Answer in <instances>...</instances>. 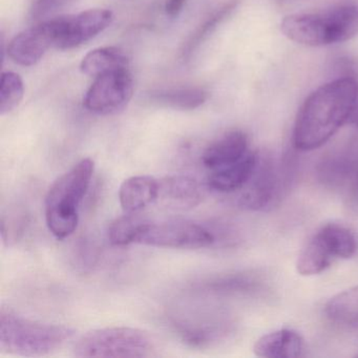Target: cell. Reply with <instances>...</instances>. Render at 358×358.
<instances>
[{
	"instance_id": "obj_28",
	"label": "cell",
	"mask_w": 358,
	"mask_h": 358,
	"mask_svg": "<svg viewBox=\"0 0 358 358\" xmlns=\"http://www.w3.org/2000/svg\"><path fill=\"white\" fill-rule=\"evenodd\" d=\"M66 1V0H34L32 8L33 17L37 20L41 16L48 15L62 7Z\"/></svg>"
},
{
	"instance_id": "obj_5",
	"label": "cell",
	"mask_w": 358,
	"mask_h": 358,
	"mask_svg": "<svg viewBox=\"0 0 358 358\" xmlns=\"http://www.w3.org/2000/svg\"><path fill=\"white\" fill-rule=\"evenodd\" d=\"M77 357L143 358L158 356L154 337L131 327L96 329L83 335L74 345Z\"/></svg>"
},
{
	"instance_id": "obj_19",
	"label": "cell",
	"mask_w": 358,
	"mask_h": 358,
	"mask_svg": "<svg viewBox=\"0 0 358 358\" xmlns=\"http://www.w3.org/2000/svg\"><path fill=\"white\" fill-rule=\"evenodd\" d=\"M334 259V255L317 232L301 249L297 259V272L303 276L322 273L330 267Z\"/></svg>"
},
{
	"instance_id": "obj_15",
	"label": "cell",
	"mask_w": 358,
	"mask_h": 358,
	"mask_svg": "<svg viewBox=\"0 0 358 358\" xmlns=\"http://www.w3.org/2000/svg\"><path fill=\"white\" fill-rule=\"evenodd\" d=\"M303 339L292 329H280L263 335L253 347L257 356L266 358H297L303 356Z\"/></svg>"
},
{
	"instance_id": "obj_21",
	"label": "cell",
	"mask_w": 358,
	"mask_h": 358,
	"mask_svg": "<svg viewBox=\"0 0 358 358\" xmlns=\"http://www.w3.org/2000/svg\"><path fill=\"white\" fill-rule=\"evenodd\" d=\"M334 257L350 259L357 250V241L349 228L339 224H327L318 230Z\"/></svg>"
},
{
	"instance_id": "obj_7",
	"label": "cell",
	"mask_w": 358,
	"mask_h": 358,
	"mask_svg": "<svg viewBox=\"0 0 358 358\" xmlns=\"http://www.w3.org/2000/svg\"><path fill=\"white\" fill-rule=\"evenodd\" d=\"M215 241L208 229L196 223L145 222L136 243L159 248L199 249L211 246Z\"/></svg>"
},
{
	"instance_id": "obj_2",
	"label": "cell",
	"mask_w": 358,
	"mask_h": 358,
	"mask_svg": "<svg viewBox=\"0 0 358 358\" xmlns=\"http://www.w3.org/2000/svg\"><path fill=\"white\" fill-rule=\"evenodd\" d=\"M94 169L92 159H83L52 184L45 198V221L58 240L68 238L76 230L79 206L89 189Z\"/></svg>"
},
{
	"instance_id": "obj_29",
	"label": "cell",
	"mask_w": 358,
	"mask_h": 358,
	"mask_svg": "<svg viewBox=\"0 0 358 358\" xmlns=\"http://www.w3.org/2000/svg\"><path fill=\"white\" fill-rule=\"evenodd\" d=\"M186 0H167L165 5V11L171 17H176L179 15L180 12L183 9Z\"/></svg>"
},
{
	"instance_id": "obj_1",
	"label": "cell",
	"mask_w": 358,
	"mask_h": 358,
	"mask_svg": "<svg viewBox=\"0 0 358 358\" xmlns=\"http://www.w3.org/2000/svg\"><path fill=\"white\" fill-rule=\"evenodd\" d=\"M358 97V79L337 78L311 94L295 121L293 144L299 150H313L326 144L350 116Z\"/></svg>"
},
{
	"instance_id": "obj_27",
	"label": "cell",
	"mask_w": 358,
	"mask_h": 358,
	"mask_svg": "<svg viewBox=\"0 0 358 358\" xmlns=\"http://www.w3.org/2000/svg\"><path fill=\"white\" fill-rule=\"evenodd\" d=\"M230 10H232V6L231 7L229 6V7L224 8L222 11H220L217 15L213 16L210 20H208V22H207L206 24H205L204 26H203L202 28L196 32L194 38H192V41L188 43L187 53H190V52H192V50H194V48L201 43V41H203V38L211 32V30H213V29L215 28V27L217 26V24H219V22H221L226 15H227L228 12H229Z\"/></svg>"
},
{
	"instance_id": "obj_20",
	"label": "cell",
	"mask_w": 358,
	"mask_h": 358,
	"mask_svg": "<svg viewBox=\"0 0 358 358\" xmlns=\"http://www.w3.org/2000/svg\"><path fill=\"white\" fill-rule=\"evenodd\" d=\"M324 313L335 324L358 327V286L331 297L324 306Z\"/></svg>"
},
{
	"instance_id": "obj_4",
	"label": "cell",
	"mask_w": 358,
	"mask_h": 358,
	"mask_svg": "<svg viewBox=\"0 0 358 358\" xmlns=\"http://www.w3.org/2000/svg\"><path fill=\"white\" fill-rule=\"evenodd\" d=\"M280 29L290 41L310 47L345 43L358 34V6H339L322 13L287 16Z\"/></svg>"
},
{
	"instance_id": "obj_30",
	"label": "cell",
	"mask_w": 358,
	"mask_h": 358,
	"mask_svg": "<svg viewBox=\"0 0 358 358\" xmlns=\"http://www.w3.org/2000/svg\"><path fill=\"white\" fill-rule=\"evenodd\" d=\"M349 123L350 124H353L355 125L356 127H358V97L357 99H356L355 104H354L353 110H352Z\"/></svg>"
},
{
	"instance_id": "obj_13",
	"label": "cell",
	"mask_w": 358,
	"mask_h": 358,
	"mask_svg": "<svg viewBox=\"0 0 358 358\" xmlns=\"http://www.w3.org/2000/svg\"><path fill=\"white\" fill-rule=\"evenodd\" d=\"M259 155L248 152L241 160L215 169L208 178L211 189L219 192H232L245 187L257 171Z\"/></svg>"
},
{
	"instance_id": "obj_12",
	"label": "cell",
	"mask_w": 358,
	"mask_h": 358,
	"mask_svg": "<svg viewBox=\"0 0 358 358\" xmlns=\"http://www.w3.org/2000/svg\"><path fill=\"white\" fill-rule=\"evenodd\" d=\"M157 201L173 210H189L200 204L202 192L196 180L187 176H173L159 181Z\"/></svg>"
},
{
	"instance_id": "obj_22",
	"label": "cell",
	"mask_w": 358,
	"mask_h": 358,
	"mask_svg": "<svg viewBox=\"0 0 358 358\" xmlns=\"http://www.w3.org/2000/svg\"><path fill=\"white\" fill-rule=\"evenodd\" d=\"M145 221L138 217L135 213H127L115 220L108 227V240L115 246L136 243Z\"/></svg>"
},
{
	"instance_id": "obj_10",
	"label": "cell",
	"mask_w": 358,
	"mask_h": 358,
	"mask_svg": "<svg viewBox=\"0 0 358 358\" xmlns=\"http://www.w3.org/2000/svg\"><path fill=\"white\" fill-rule=\"evenodd\" d=\"M317 179L329 188H339L358 178V139H352L322 156L316 167Z\"/></svg>"
},
{
	"instance_id": "obj_31",
	"label": "cell",
	"mask_w": 358,
	"mask_h": 358,
	"mask_svg": "<svg viewBox=\"0 0 358 358\" xmlns=\"http://www.w3.org/2000/svg\"><path fill=\"white\" fill-rule=\"evenodd\" d=\"M355 186H356V192H357V196H358V178H357V180H356V181H355Z\"/></svg>"
},
{
	"instance_id": "obj_11",
	"label": "cell",
	"mask_w": 358,
	"mask_h": 358,
	"mask_svg": "<svg viewBox=\"0 0 358 358\" xmlns=\"http://www.w3.org/2000/svg\"><path fill=\"white\" fill-rule=\"evenodd\" d=\"M56 37L55 20L41 22L14 37L8 47V55L20 66H35L48 50L55 48Z\"/></svg>"
},
{
	"instance_id": "obj_25",
	"label": "cell",
	"mask_w": 358,
	"mask_h": 358,
	"mask_svg": "<svg viewBox=\"0 0 358 358\" xmlns=\"http://www.w3.org/2000/svg\"><path fill=\"white\" fill-rule=\"evenodd\" d=\"M28 226V215L22 209H11L1 215V238L8 245L18 242Z\"/></svg>"
},
{
	"instance_id": "obj_23",
	"label": "cell",
	"mask_w": 358,
	"mask_h": 358,
	"mask_svg": "<svg viewBox=\"0 0 358 358\" xmlns=\"http://www.w3.org/2000/svg\"><path fill=\"white\" fill-rule=\"evenodd\" d=\"M207 99V94L201 89H180L165 92L157 95V100L171 108L182 110H192L202 106Z\"/></svg>"
},
{
	"instance_id": "obj_3",
	"label": "cell",
	"mask_w": 358,
	"mask_h": 358,
	"mask_svg": "<svg viewBox=\"0 0 358 358\" xmlns=\"http://www.w3.org/2000/svg\"><path fill=\"white\" fill-rule=\"evenodd\" d=\"M74 330L60 324L28 320L10 308L0 312V350L12 355L45 356L60 349Z\"/></svg>"
},
{
	"instance_id": "obj_16",
	"label": "cell",
	"mask_w": 358,
	"mask_h": 358,
	"mask_svg": "<svg viewBox=\"0 0 358 358\" xmlns=\"http://www.w3.org/2000/svg\"><path fill=\"white\" fill-rule=\"evenodd\" d=\"M159 181L150 176H134L121 184L119 201L125 213H137L156 202Z\"/></svg>"
},
{
	"instance_id": "obj_8",
	"label": "cell",
	"mask_w": 358,
	"mask_h": 358,
	"mask_svg": "<svg viewBox=\"0 0 358 358\" xmlns=\"http://www.w3.org/2000/svg\"><path fill=\"white\" fill-rule=\"evenodd\" d=\"M133 93V78L129 69L114 71L95 78L83 106L94 114H116L129 104Z\"/></svg>"
},
{
	"instance_id": "obj_24",
	"label": "cell",
	"mask_w": 358,
	"mask_h": 358,
	"mask_svg": "<svg viewBox=\"0 0 358 358\" xmlns=\"http://www.w3.org/2000/svg\"><path fill=\"white\" fill-rule=\"evenodd\" d=\"M24 83L20 75L6 72L1 75L0 83V114L12 112L24 97Z\"/></svg>"
},
{
	"instance_id": "obj_9",
	"label": "cell",
	"mask_w": 358,
	"mask_h": 358,
	"mask_svg": "<svg viewBox=\"0 0 358 358\" xmlns=\"http://www.w3.org/2000/svg\"><path fill=\"white\" fill-rule=\"evenodd\" d=\"M110 10L94 9L72 16L55 18L57 39L55 48L71 50L93 39L112 24Z\"/></svg>"
},
{
	"instance_id": "obj_6",
	"label": "cell",
	"mask_w": 358,
	"mask_h": 358,
	"mask_svg": "<svg viewBox=\"0 0 358 358\" xmlns=\"http://www.w3.org/2000/svg\"><path fill=\"white\" fill-rule=\"evenodd\" d=\"M290 157L275 160L270 156H259L257 171L241 196V205L251 210H267L276 206L294 179V161Z\"/></svg>"
},
{
	"instance_id": "obj_18",
	"label": "cell",
	"mask_w": 358,
	"mask_h": 358,
	"mask_svg": "<svg viewBox=\"0 0 358 358\" xmlns=\"http://www.w3.org/2000/svg\"><path fill=\"white\" fill-rule=\"evenodd\" d=\"M129 57L116 47L99 48L87 53L80 64V70L87 76L97 77L114 71L129 69Z\"/></svg>"
},
{
	"instance_id": "obj_17",
	"label": "cell",
	"mask_w": 358,
	"mask_h": 358,
	"mask_svg": "<svg viewBox=\"0 0 358 358\" xmlns=\"http://www.w3.org/2000/svg\"><path fill=\"white\" fill-rule=\"evenodd\" d=\"M173 326L182 341L194 348L207 347L222 334L217 322L198 314L176 316Z\"/></svg>"
},
{
	"instance_id": "obj_26",
	"label": "cell",
	"mask_w": 358,
	"mask_h": 358,
	"mask_svg": "<svg viewBox=\"0 0 358 358\" xmlns=\"http://www.w3.org/2000/svg\"><path fill=\"white\" fill-rule=\"evenodd\" d=\"M253 282L247 280L245 278H225L220 280H213V282H206L203 286V289L208 292L215 293H227L238 292V291L246 290L252 286Z\"/></svg>"
},
{
	"instance_id": "obj_14",
	"label": "cell",
	"mask_w": 358,
	"mask_h": 358,
	"mask_svg": "<svg viewBox=\"0 0 358 358\" xmlns=\"http://www.w3.org/2000/svg\"><path fill=\"white\" fill-rule=\"evenodd\" d=\"M248 152V138L242 131L226 133L211 143L202 155V162L207 169H222L241 160Z\"/></svg>"
}]
</instances>
